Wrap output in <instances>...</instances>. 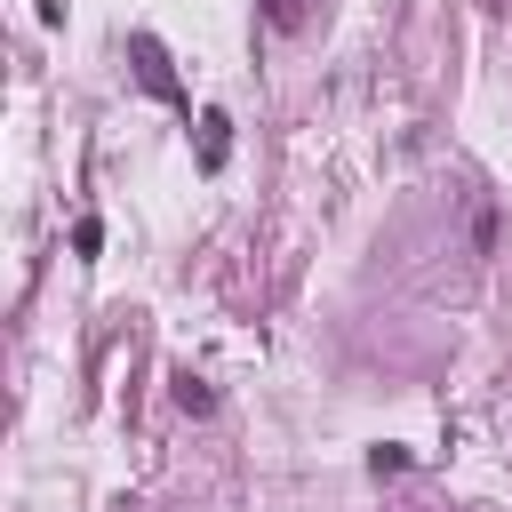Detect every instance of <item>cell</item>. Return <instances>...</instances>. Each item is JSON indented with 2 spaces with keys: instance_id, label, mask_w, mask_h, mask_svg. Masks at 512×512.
Masks as SVG:
<instances>
[{
  "instance_id": "6da1fadb",
  "label": "cell",
  "mask_w": 512,
  "mask_h": 512,
  "mask_svg": "<svg viewBox=\"0 0 512 512\" xmlns=\"http://www.w3.org/2000/svg\"><path fill=\"white\" fill-rule=\"evenodd\" d=\"M128 56H136V80H144L160 104H184V88H176V72H168V48H160L152 32H136V40H128Z\"/></svg>"
},
{
  "instance_id": "7a4b0ae2",
  "label": "cell",
  "mask_w": 512,
  "mask_h": 512,
  "mask_svg": "<svg viewBox=\"0 0 512 512\" xmlns=\"http://www.w3.org/2000/svg\"><path fill=\"white\" fill-rule=\"evenodd\" d=\"M224 144H232V120L224 112H200V168H224Z\"/></svg>"
},
{
  "instance_id": "3957f363",
  "label": "cell",
  "mask_w": 512,
  "mask_h": 512,
  "mask_svg": "<svg viewBox=\"0 0 512 512\" xmlns=\"http://www.w3.org/2000/svg\"><path fill=\"white\" fill-rule=\"evenodd\" d=\"M176 400H184V408H192V416H208V400H216V392H208V384H200V376H176Z\"/></svg>"
},
{
  "instance_id": "277c9868",
  "label": "cell",
  "mask_w": 512,
  "mask_h": 512,
  "mask_svg": "<svg viewBox=\"0 0 512 512\" xmlns=\"http://www.w3.org/2000/svg\"><path fill=\"white\" fill-rule=\"evenodd\" d=\"M72 248H80V256H96V248H104V224H96V216H80V224H72Z\"/></svg>"
},
{
  "instance_id": "5b68a950",
  "label": "cell",
  "mask_w": 512,
  "mask_h": 512,
  "mask_svg": "<svg viewBox=\"0 0 512 512\" xmlns=\"http://www.w3.org/2000/svg\"><path fill=\"white\" fill-rule=\"evenodd\" d=\"M264 8H272V24H280V32L296 24V0H264Z\"/></svg>"
}]
</instances>
